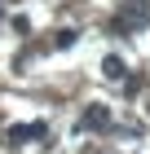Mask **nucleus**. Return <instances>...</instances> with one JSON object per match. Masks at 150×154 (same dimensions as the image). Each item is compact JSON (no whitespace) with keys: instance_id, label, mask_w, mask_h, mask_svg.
<instances>
[{"instance_id":"4","label":"nucleus","mask_w":150,"mask_h":154,"mask_svg":"<svg viewBox=\"0 0 150 154\" xmlns=\"http://www.w3.org/2000/svg\"><path fill=\"white\" fill-rule=\"evenodd\" d=\"M102 71H106V75H110V79H119V75H124V62H119V57H115V53H110V57H106V62H102Z\"/></svg>"},{"instance_id":"2","label":"nucleus","mask_w":150,"mask_h":154,"mask_svg":"<svg viewBox=\"0 0 150 154\" xmlns=\"http://www.w3.org/2000/svg\"><path fill=\"white\" fill-rule=\"evenodd\" d=\"M84 128H93V132L110 128V110H106V106H88V110H84Z\"/></svg>"},{"instance_id":"1","label":"nucleus","mask_w":150,"mask_h":154,"mask_svg":"<svg viewBox=\"0 0 150 154\" xmlns=\"http://www.w3.org/2000/svg\"><path fill=\"white\" fill-rule=\"evenodd\" d=\"M146 22H150V0H124L119 5V26L124 31H137Z\"/></svg>"},{"instance_id":"5","label":"nucleus","mask_w":150,"mask_h":154,"mask_svg":"<svg viewBox=\"0 0 150 154\" xmlns=\"http://www.w3.org/2000/svg\"><path fill=\"white\" fill-rule=\"evenodd\" d=\"M53 44H58V48H71V44H75V31H58V40H53Z\"/></svg>"},{"instance_id":"3","label":"nucleus","mask_w":150,"mask_h":154,"mask_svg":"<svg viewBox=\"0 0 150 154\" xmlns=\"http://www.w3.org/2000/svg\"><path fill=\"white\" fill-rule=\"evenodd\" d=\"M31 137H44V123H13L9 128V141H31Z\"/></svg>"}]
</instances>
